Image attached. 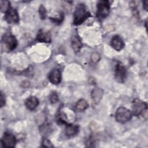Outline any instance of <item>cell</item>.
I'll return each mask as SVG.
<instances>
[{"instance_id": "6da1fadb", "label": "cell", "mask_w": 148, "mask_h": 148, "mask_svg": "<svg viewBox=\"0 0 148 148\" xmlns=\"http://www.w3.org/2000/svg\"><path fill=\"white\" fill-rule=\"evenodd\" d=\"M90 16L91 14L86 5L83 3H79L73 12V24L80 25Z\"/></svg>"}, {"instance_id": "7a4b0ae2", "label": "cell", "mask_w": 148, "mask_h": 148, "mask_svg": "<svg viewBox=\"0 0 148 148\" xmlns=\"http://www.w3.org/2000/svg\"><path fill=\"white\" fill-rule=\"evenodd\" d=\"M110 5L108 1H99L97 4L96 16L99 20H103L109 14Z\"/></svg>"}, {"instance_id": "3957f363", "label": "cell", "mask_w": 148, "mask_h": 148, "mask_svg": "<svg viewBox=\"0 0 148 148\" xmlns=\"http://www.w3.org/2000/svg\"><path fill=\"white\" fill-rule=\"evenodd\" d=\"M132 114L136 117H140L143 116L145 113H146L147 110V105L144 101L135 98L132 102Z\"/></svg>"}, {"instance_id": "277c9868", "label": "cell", "mask_w": 148, "mask_h": 148, "mask_svg": "<svg viewBox=\"0 0 148 148\" xmlns=\"http://www.w3.org/2000/svg\"><path fill=\"white\" fill-rule=\"evenodd\" d=\"M132 116V112L124 107L119 108L115 113L116 120L120 123H127L131 119Z\"/></svg>"}, {"instance_id": "5b68a950", "label": "cell", "mask_w": 148, "mask_h": 148, "mask_svg": "<svg viewBox=\"0 0 148 148\" xmlns=\"http://www.w3.org/2000/svg\"><path fill=\"white\" fill-rule=\"evenodd\" d=\"M2 47L7 51L13 50L17 46L16 38L10 34H5L2 38Z\"/></svg>"}, {"instance_id": "8992f818", "label": "cell", "mask_w": 148, "mask_h": 148, "mask_svg": "<svg viewBox=\"0 0 148 148\" xmlns=\"http://www.w3.org/2000/svg\"><path fill=\"white\" fill-rule=\"evenodd\" d=\"M127 71L125 66L120 62L116 64L114 70L115 79L120 83H123L126 78Z\"/></svg>"}, {"instance_id": "52a82bcc", "label": "cell", "mask_w": 148, "mask_h": 148, "mask_svg": "<svg viewBox=\"0 0 148 148\" xmlns=\"http://www.w3.org/2000/svg\"><path fill=\"white\" fill-rule=\"evenodd\" d=\"M16 137L9 132H5L1 139V144L3 147H13L16 143Z\"/></svg>"}, {"instance_id": "ba28073f", "label": "cell", "mask_w": 148, "mask_h": 148, "mask_svg": "<svg viewBox=\"0 0 148 148\" xmlns=\"http://www.w3.org/2000/svg\"><path fill=\"white\" fill-rule=\"evenodd\" d=\"M5 18L9 24H16L19 21V16L17 10L12 7L5 13Z\"/></svg>"}, {"instance_id": "9c48e42d", "label": "cell", "mask_w": 148, "mask_h": 148, "mask_svg": "<svg viewBox=\"0 0 148 148\" xmlns=\"http://www.w3.org/2000/svg\"><path fill=\"white\" fill-rule=\"evenodd\" d=\"M110 45L111 46L117 51H120L125 46L123 39L119 35H114L112 37L110 40Z\"/></svg>"}, {"instance_id": "30bf717a", "label": "cell", "mask_w": 148, "mask_h": 148, "mask_svg": "<svg viewBox=\"0 0 148 148\" xmlns=\"http://www.w3.org/2000/svg\"><path fill=\"white\" fill-rule=\"evenodd\" d=\"M49 80L53 84H58L61 81V73L58 69H53L49 75Z\"/></svg>"}, {"instance_id": "8fae6325", "label": "cell", "mask_w": 148, "mask_h": 148, "mask_svg": "<svg viewBox=\"0 0 148 148\" xmlns=\"http://www.w3.org/2000/svg\"><path fill=\"white\" fill-rule=\"evenodd\" d=\"M36 40L39 42L50 43L51 42V34L48 31L40 29L36 35Z\"/></svg>"}, {"instance_id": "7c38bea8", "label": "cell", "mask_w": 148, "mask_h": 148, "mask_svg": "<svg viewBox=\"0 0 148 148\" xmlns=\"http://www.w3.org/2000/svg\"><path fill=\"white\" fill-rule=\"evenodd\" d=\"M79 131V127L76 124H67L65 130V133L68 137H72L76 135Z\"/></svg>"}, {"instance_id": "4fadbf2b", "label": "cell", "mask_w": 148, "mask_h": 148, "mask_svg": "<svg viewBox=\"0 0 148 148\" xmlns=\"http://www.w3.org/2000/svg\"><path fill=\"white\" fill-rule=\"evenodd\" d=\"M39 105L38 99L35 96L29 97L25 101V105L29 110H34Z\"/></svg>"}, {"instance_id": "5bb4252c", "label": "cell", "mask_w": 148, "mask_h": 148, "mask_svg": "<svg viewBox=\"0 0 148 148\" xmlns=\"http://www.w3.org/2000/svg\"><path fill=\"white\" fill-rule=\"evenodd\" d=\"M71 46L75 53H77L80 50L81 48L82 47V43L77 36L74 35L72 37Z\"/></svg>"}, {"instance_id": "9a60e30c", "label": "cell", "mask_w": 148, "mask_h": 148, "mask_svg": "<svg viewBox=\"0 0 148 148\" xmlns=\"http://www.w3.org/2000/svg\"><path fill=\"white\" fill-rule=\"evenodd\" d=\"M103 96V90L99 88H95L92 90L91 98L95 103H98Z\"/></svg>"}, {"instance_id": "2e32d148", "label": "cell", "mask_w": 148, "mask_h": 148, "mask_svg": "<svg viewBox=\"0 0 148 148\" xmlns=\"http://www.w3.org/2000/svg\"><path fill=\"white\" fill-rule=\"evenodd\" d=\"M88 106V104L87 102L84 99H79L76 105V108L77 110L80 111H83L86 110Z\"/></svg>"}, {"instance_id": "e0dca14e", "label": "cell", "mask_w": 148, "mask_h": 148, "mask_svg": "<svg viewBox=\"0 0 148 148\" xmlns=\"http://www.w3.org/2000/svg\"><path fill=\"white\" fill-rule=\"evenodd\" d=\"M1 9L2 12L5 13L9 10L11 7L10 5V2L8 1H1Z\"/></svg>"}, {"instance_id": "ac0fdd59", "label": "cell", "mask_w": 148, "mask_h": 148, "mask_svg": "<svg viewBox=\"0 0 148 148\" xmlns=\"http://www.w3.org/2000/svg\"><path fill=\"white\" fill-rule=\"evenodd\" d=\"M50 19L54 23L59 24L62 21V20L64 19V15H63L62 13H61V14L60 13V14L58 15V17H50Z\"/></svg>"}, {"instance_id": "d6986e66", "label": "cell", "mask_w": 148, "mask_h": 148, "mask_svg": "<svg viewBox=\"0 0 148 148\" xmlns=\"http://www.w3.org/2000/svg\"><path fill=\"white\" fill-rule=\"evenodd\" d=\"M39 15L41 19H45L46 17V10L45 8L43 5H40L39 10Z\"/></svg>"}, {"instance_id": "ffe728a7", "label": "cell", "mask_w": 148, "mask_h": 148, "mask_svg": "<svg viewBox=\"0 0 148 148\" xmlns=\"http://www.w3.org/2000/svg\"><path fill=\"white\" fill-rule=\"evenodd\" d=\"M49 99L51 103H55L58 101V97L56 92H52L49 97Z\"/></svg>"}, {"instance_id": "44dd1931", "label": "cell", "mask_w": 148, "mask_h": 148, "mask_svg": "<svg viewBox=\"0 0 148 148\" xmlns=\"http://www.w3.org/2000/svg\"><path fill=\"white\" fill-rule=\"evenodd\" d=\"M91 60L92 62L96 63L100 60V55L98 53H93L91 56Z\"/></svg>"}, {"instance_id": "7402d4cb", "label": "cell", "mask_w": 148, "mask_h": 148, "mask_svg": "<svg viewBox=\"0 0 148 148\" xmlns=\"http://www.w3.org/2000/svg\"><path fill=\"white\" fill-rule=\"evenodd\" d=\"M42 143V146L43 147H53L50 141L46 138H44L43 139Z\"/></svg>"}, {"instance_id": "603a6c76", "label": "cell", "mask_w": 148, "mask_h": 148, "mask_svg": "<svg viewBox=\"0 0 148 148\" xmlns=\"http://www.w3.org/2000/svg\"><path fill=\"white\" fill-rule=\"evenodd\" d=\"M5 105V95H3L2 92H1V96H0V106H1V108L3 107Z\"/></svg>"}, {"instance_id": "cb8c5ba5", "label": "cell", "mask_w": 148, "mask_h": 148, "mask_svg": "<svg viewBox=\"0 0 148 148\" xmlns=\"http://www.w3.org/2000/svg\"><path fill=\"white\" fill-rule=\"evenodd\" d=\"M147 3H148V1H145L143 2V8L147 11Z\"/></svg>"}]
</instances>
